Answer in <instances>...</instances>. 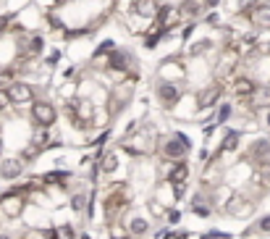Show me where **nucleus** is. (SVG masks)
Instances as JSON below:
<instances>
[{"label": "nucleus", "instance_id": "nucleus-1", "mask_svg": "<svg viewBox=\"0 0 270 239\" xmlns=\"http://www.w3.org/2000/svg\"><path fill=\"white\" fill-rule=\"evenodd\" d=\"M0 210L8 216V218H18L24 210V197L16 195V192H5L3 197H0Z\"/></svg>", "mask_w": 270, "mask_h": 239}, {"label": "nucleus", "instance_id": "nucleus-2", "mask_svg": "<svg viewBox=\"0 0 270 239\" xmlns=\"http://www.w3.org/2000/svg\"><path fill=\"white\" fill-rule=\"evenodd\" d=\"M32 118H34L37 126L48 129V126H53V121H55V108H53L50 103H34V105H32Z\"/></svg>", "mask_w": 270, "mask_h": 239}, {"label": "nucleus", "instance_id": "nucleus-3", "mask_svg": "<svg viewBox=\"0 0 270 239\" xmlns=\"http://www.w3.org/2000/svg\"><path fill=\"white\" fill-rule=\"evenodd\" d=\"M24 173V160L18 158H0V179L16 181Z\"/></svg>", "mask_w": 270, "mask_h": 239}, {"label": "nucleus", "instance_id": "nucleus-4", "mask_svg": "<svg viewBox=\"0 0 270 239\" xmlns=\"http://www.w3.org/2000/svg\"><path fill=\"white\" fill-rule=\"evenodd\" d=\"M5 92H8V97H11V105H13V103H18V105H21V103H29V100L34 97L32 87H29V84H21V81H13V84L8 87Z\"/></svg>", "mask_w": 270, "mask_h": 239}, {"label": "nucleus", "instance_id": "nucleus-5", "mask_svg": "<svg viewBox=\"0 0 270 239\" xmlns=\"http://www.w3.org/2000/svg\"><path fill=\"white\" fill-rule=\"evenodd\" d=\"M126 195H121V189H116L113 195H110L108 200H105V213L108 216H118V213H124L126 210Z\"/></svg>", "mask_w": 270, "mask_h": 239}, {"label": "nucleus", "instance_id": "nucleus-6", "mask_svg": "<svg viewBox=\"0 0 270 239\" xmlns=\"http://www.w3.org/2000/svg\"><path fill=\"white\" fill-rule=\"evenodd\" d=\"M186 150H189V142L186 140H171V142H165V147H163V153L168 155V158H181Z\"/></svg>", "mask_w": 270, "mask_h": 239}, {"label": "nucleus", "instance_id": "nucleus-7", "mask_svg": "<svg viewBox=\"0 0 270 239\" xmlns=\"http://www.w3.org/2000/svg\"><path fill=\"white\" fill-rule=\"evenodd\" d=\"M129 234H134V237H139V234H147L150 232V224H147V218H142V216H136V218H132L129 221V229H126Z\"/></svg>", "mask_w": 270, "mask_h": 239}, {"label": "nucleus", "instance_id": "nucleus-8", "mask_svg": "<svg viewBox=\"0 0 270 239\" xmlns=\"http://www.w3.org/2000/svg\"><path fill=\"white\" fill-rule=\"evenodd\" d=\"M186 176H189V168H186L184 163H179V165H176V168L171 171L168 181L173 184V187H179V184H184V181H186Z\"/></svg>", "mask_w": 270, "mask_h": 239}, {"label": "nucleus", "instance_id": "nucleus-9", "mask_svg": "<svg viewBox=\"0 0 270 239\" xmlns=\"http://www.w3.org/2000/svg\"><path fill=\"white\" fill-rule=\"evenodd\" d=\"M160 100H165L168 105H173L176 100H179V87H173V84H163V87H160Z\"/></svg>", "mask_w": 270, "mask_h": 239}, {"label": "nucleus", "instance_id": "nucleus-10", "mask_svg": "<svg viewBox=\"0 0 270 239\" xmlns=\"http://www.w3.org/2000/svg\"><path fill=\"white\" fill-rule=\"evenodd\" d=\"M228 213H234V216H249V213H252V205H247V202H241V200H234L228 205Z\"/></svg>", "mask_w": 270, "mask_h": 239}, {"label": "nucleus", "instance_id": "nucleus-11", "mask_svg": "<svg viewBox=\"0 0 270 239\" xmlns=\"http://www.w3.org/2000/svg\"><path fill=\"white\" fill-rule=\"evenodd\" d=\"M55 232V239H73V229L68 226V224H63V226H58V229H53Z\"/></svg>", "mask_w": 270, "mask_h": 239}, {"label": "nucleus", "instance_id": "nucleus-12", "mask_svg": "<svg viewBox=\"0 0 270 239\" xmlns=\"http://www.w3.org/2000/svg\"><path fill=\"white\" fill-rule=\"evenodd\" d=\"M236 145H239V132H228L226 142H223V150H234Z\"/></svg>", "mask_w": 270, "mask_h": 239}, {"label": "nucleus", "instance_id": "nucleus-13", "mask_svg": "<svg viewBox=\"0 0 270 239\" xmlns=\"http://www.w3.org/2000/svg\"><path fill=\"white\" fill-rule=\"evenodd\" d=\"M215 100H218V92H204L202 100H200V105L202 108H210V105H215Z\"/></svg>", "mask_w": 270, "mask_h": 239}, {"label": "nucleus", "instance_id": "nucleus-14", "mask_svg": "<svg viewBox=\"0 0 270 239\" xmlns=\"http://www.w3.org/2000/svg\"><path fill=\"white\" fill-rule=\"evenodd\" d=\"M110 63H113V69H126V53H113Z\"/></svg>", "mask_w": 270, "mask_h": 239}, {"label": "nucleus", "instance_id": "nucleus-15", "mask_svg": "<svg viewBox=\"0 0 270 239\" xmlns=\"http://www.w3.org/2000/svg\"><path fill=\"white\" fill-rule=\"evenodd\" d=\"M236 92H239V95H249V92H252V81L239 79V81H236Z\"/></svg>", "mask_w": 270, "mask_h": 239}, {"label": "nucleus", "instance_id": "nucleus-16", "mask_svg": "<svg viewBox=\"0 0 270 239\" xmlns=\"http://www.w3.org/2000/svg\"><path fill=\"white\" fill-rule=\"evenodd\" d=\"M71 205H73V210H84L87 208V195H73Z\"/></svg>", "mask_w": 270, "mask_h": 239}, {"label": "nucleus", "instance_id": "nucleus-17", "mask_svg": "<svg viewBox=\"0 0 270 239\" xmlns=\"http://www.w3.org/2000/svg\"><path fill=\"white\" fill-rule=\"evenodd\" d=\"M257 229H260L263 234H270V216H263V218H260V221H257Z\"/></svg>", "mask_w": 270, "mask_h": 239}, {"label": "nucleus", "instance_id": "nucleus-18", "mask_svg": "<svg viewBox=\"0 0 270 239\" xmlns=\"http://www.w3.org/2000/svg\"><path fill=\"white\" fill-rule=\"evenodd\" d=\"M110 239H126V229H121V226H110Z\"/></svg>", "mask_w": 270, "mask_h": 239}, {"label": "nucleus", "instance_id": "nucleus-19", "mask_svg": "<svg viewBox=\"0 0 270 239\" xmlns=\"http://www.w3.org/2000/svg\"><path fill=\"white\" fill-rule=\"evenodd\" d=\"M11 108V97H8L5 89H0V110H8Z\"/></svg>", "mask_w": 270, "mask_h": 239}, {"label": "nucleus", "instance_id": "nucleus-20", "mask_svg": "<svg viewBox=\"0 0 270 239\" xmlns=\"http://www.w3.org/2000/svg\"><path fill=\"white\" fill-rule=\"evenodd\" d=\"M29 50H32V53H40V50H42V37H32Z\"/></svg>", "mask_w": 270, "mask_h": 239}, {"label": "nucleus", "instance_id": "nucleus-21", "mask_svg": "<svg viewBox=\"0 0 270 239\" xmlns=\"http://www.w3.org/2000/svg\"><path fill=\"white\" fill-rule=\"evenodd\" d=\"M194 213H197V216H210V208H207V205H200V202H194Z\"/></svg>", "mask_w": 270, "mask_h": 239}, {"label": "nucleus", "instance_id": "nucleus-22", "mask_svg": "<svg viewBox=\"0 0 270 239\" xmlns=\"http://www.w3.org/2000/svg\"><path fill=\"white\" fill-rule=\"evenodd\" d=\"M105 171H116V155H108L105 158V165H102Z\"/></svg>", "mask_w": 270, "mask_h": 239}, {"label": "nucleus", "instance_id": "nucleus-23", "mask_svg": "<svg viewBox=\"0 0 270 239\" xmlns=\"http://www.w3.org/2000/svg\"><path fill=\"white\" fill-rule=\"evenodd\" d=\"M228 113H231V108H228V105H223V108L218 110V121H226V118H228Z\"/></svg>", "mask_w": 270, "mask_h": 239}, {"label": "nucleus", "instance_id": "nucleus-24", "mask_svg": "<svg viewBox=\"0 0 270 239\" xmlns=\"http://www.w3.org/2000/svg\"><path fill=\"white\" fill-rule=\"evenodd\" d=\"M8 21H11V16H0V34L8 29Z\"/></svg>", "mask_w": 270, "mask_h": 239}, {"label": "nucleus", "instance_id": "nucleus-25", "mask_svg": "<svg viewBox=\"0 0 270 239\" xmlns=\"http://www.w3.org/2000/svg\"><path fill=\"white\" fill-rule=\"evenodd\" d=\"M179 218H181V216H179V213H176V210H173V213L168 216V221H171V224H179Z\"/></svg>", "mask_w": 270, "mask_h": 239}, {"label": "nucleus", "instance_id": "nucleus-26", "mask_svg": "<svg viewBox=\"0 0 270 239\" xmlns=\"http://www.w3.org/2000/svg\"><path fill=\"white\" fill-rule=\"evenodd\" d=\"M0 239H13L11 234H5V232H0Z\"/></svg>", "mask_w": 270, "mask_h": 239}, {"label": "nucleus", "instance_id": "nucleus-27", "mask_svg": "<svg viewBox=\"0 0 270 239\" xmlns=\"http://www.w3.org/2000/svg\"><path fill=\"white\" fill-rule=\"evenodd\" d=\"M220 3V0H207V5H218Z\"/></svg>", "mask_w": 270, "mask_h": 239}]
</instances>
